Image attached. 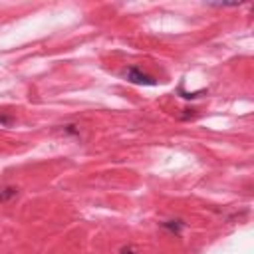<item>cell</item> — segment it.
Masks as SVG:
<instances>
[{"mask_svg": "<svg viewBox=\"0 0 254 254\" xmlns=\"http://www.w3.org/2000/svg\"><path fill=\"white\" fill-rule=\"evenodd\" d=\"M125 77H127V81H131V83H135V85H157V79H155L153 75L141 71V69L135 67V65L127 67Z\"/></svg>", "mask_w": 254, "mask_h": 254, "instance_id": "1", "label": "cell"}, {"mask_svg": "<svg viewBox=\"0 0 254 254\" xmlns=\"http://www.w3.org/2000/svg\"><path fill=\"white\" fill-rule=\"evenodd\" d=\"M161 226L165 228V230H169V232H173V234H181V230L185 228V222L183 220H165V222H161Z\"/></svg>", "mask_w": 254, "mask_h": 254, "instance_id": "2", "label": "cell"}, {"mask_svg": "<svg viewBox=\"0 0 254 254\" xmlns=\"http://www.w3.org/2000/svg\"><path fill=\"white\" fill-rule=\"evenodd\" d=\"M14 196H18V189H16V187H6V189H2V190H0V204H2V202H8V200L14 198Z\"/></svg>", "mask_w": 254, "mask_h": 254, "instance_id": "3", "label": "cell"}, {"mask_svg": "<svg viewBox=\"0 0 254 254\" xmlns=\"http://www.w3.org/2000/svg\"><path fill=\"white\" fill-rule=\"evenodd\" d=\"M12 121H14V117H12V115H4V113H0V123H2V125L10 127V125H12Z\"/></svg>", "mask_w": 254, "mask_h": 254, "instance_id": "4", "label": "cell"}, {"mask_svg": "<svg viewBox=\"0 0 254 254\" xmlns=\"http://www.w3.org/2000/svg\"><path fill=\"white\" fill-rule=\"evenodd\" d=\"M121 254H137V252H135L131 246H123V248H121Z\"/></svg>", "mask_w": 254, "mask_h": 254, "instance_id": "5", "label": "cell"}]
</instances>
